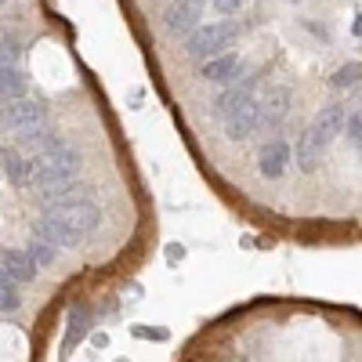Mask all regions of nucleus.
I'll return each instance as SVG.
<instances>
[{
    "mask_svg": "<svg viewBox=\"0 0 362 362\" xmlns=\"http://www.w3.org/2000/svg\"><path fill=\"white\" fill-rule=\"evenodd\" d=\"M15 148H29V153H37V156H47V153H54V148H62L66 141L58 138L47 124L44 127H29V131H18L15 134Z\"/></svg>",
    "mask_w": 362,
    "mask_h": 362,
    "instance_id": "obj_10",
    "label": "nucleus"
},
{
    "mask_svg": "<svg viewBox=\"0 0 362 362\" xmlns=\"http://www.w3.org/2000/svg\"><path fill=\"white\" fill-rule=\"evenodd\" d=\"M22 95H25V76L4 66V102H22Z\"/></svg>",
    "mask_w": 362,
    "mask_h": 362,
    "instance_id": "obj_17",
    "label": "nucleus"
},
{
    "mask_svg": "<svg viewBox=\"0 0 362 362\" xmlns=\"http://www.w3.org/2000/svg\"><path fill=\"white\" fill-rule=\"evenodd\" d=\"M290 112V87H272L264 102H261V127H276L283 124Z\"/></svg>",
    "mask_w": 362,
    "mask_h": 362,
    "instance_id": "obj_12",
    "label": "nucleus"
},
{
    "mask_svg": "<svg viewBox=\"0 0 362 362\" xmlns=\"http://www.w3.org/2000/svg\"><path fill=\"white\" fill-rule=\"evenodd\" d=\"M351 33H355V37H362V11H358V15H355V22H351Z\"/></svg>",
    "mask_w": 362,
    "mask_h": 362,
    "instance_id": "obj_25",
    "label": "nucleus"
},
{
    "mask_svg": "<svg viewBox=\"0 0 362 362\" xmlns=\"http://www.w3.org/2000/svg\"><path fill=\"white\" fill-rule=\"evenodd\" d=\"M250 90H254V76H243V80L228 83L221 95H218V102H214V116H218V119H228L239 105L250 102Z\"/></svg>",
    "mask_w": 362,
    "mask_h": 362,
    "instance_id": "obj_8",
    "label": "nucleus"
},
{
    "mask_svg": "<svg viewBox=\"0 0 362 362\" xmlns=\"http://www.w3.org/2000/svg\"><path fill=\"white\" fill-rule=\"evenodd\" d=\"M199 76L210 80V83H225V87L235 83V80H239V54L225 51V54H218V58H210V62L199 66Z\"/></svg>",
    "mask_w": 362,
    "mask_h": 362,
    "instance_id": "obj_11",
    "label": "nucleus"
},
{
    "mask_svg": "<svg viewBox=\"0 0 362 362\" xmlns=\"http://www.w3.org/2000/svg\"><path fill=\"white\" fill-rule=\"evenodd\" d=\"M18 283L11 279V276H0V312L4 315H11V312H18Z\"/></svg>",
    "mask_w": 362,
    "mask_h": 362,
    "instance_id": "obj_16",
    "label": "nucleus"
},
{
    "mask_svg": "<svg viewBox=\"0 0 362 362\" xmlns=\"http://www.w3.org/2000/svg\"><path fill=\"white\" fill-rule=\"evenodd\" d=\"M47 124V109L40 102H8L4 105V127L11 134L29 131V127H44Z\"/></svg>",
    "mask_w": 362,
    "mask_h": 362,
    "instance_id": "obj_4",
    "label": "nucleus"
},
{
    "mask_svg": "<svg viewBox=\"0 0 362 362\" xmlns=\"http://www.w3.org/2000/svg\"><path fill=\"white\" fill-rule=\"evenodd\" d=\"M29 257H33L40 268H51L54 264V257H58V247H51V243H44V239H29Z\"/></svg>",
    "mask_w": 362,
    "mask_h": 362,
    "instance_id": "obj_19",
    "label": "nucleus"
},
{
    "mask_svg": "<svg viewBox=\"0 0 362 362\" xmlns=\"http://www.w3.org/2000/svg\"><path fill=\"white\" fill-rule=\"evenodd\" d=\"M344 134H348L351 148H358V153H362V112H351V116H348V124H344Z\"/></svg>",
    "mask_w": 362,
    "mask_h": 362,
    "instance_id": "obj_21",
    "label": "nucleus"
},
{
    "mask_svg": "<svg viewBox=\"0 0 362 362\" xmlns=\"http://www.w3.org/2000/svg\"><path fill=\"white\" fill-rule=\"evenodd\" d=\"M203 4H206V0H174V4L167 8V15H163L167 33H174V37H192L196 29H199Z\"/></svg>",
    "mask_w": 362,
    "mask_h": 362,
    "instance_id": "obj_3",
    "label": "nucleus"
},
{
    "mask_svg": "<svg viewBox=\"0 0 362 362\" xmlns=\"http://www.w3.org/2000/svg\"><path fill=\"white\" fill-rule=\"evenodd\" d=\"M40 264L29 257V250H4V276H11L15 283H33Z\"/></svg>",
    "mask_w": 362,
    "mask_h": 362,
    "instance_id": "obj_13",
    "label": "nucleus"
},
{
    "mask_svg": "<svg viewBox=\"0 0 362 362\" xmlns=\"http://www.w3.org/2000/svg\"><path fill=\"white\" fill-rule=\"evenodd\" d=\"M290 156H293V153H290L286 141H279V138L264 141L261 153H257V170H261V177H268V181L283 177V170L290 167Z\"/></svg>",
    "mask_w": 362,
    "mask_h": 362,
    "instance_id": "obj_6",
    "label": "nucleus"
},
{
    "mask_svg": "<svg viewBox=\"0 0 362 362\" xmlns=\"http://www.w3.org/2000/svg\"><path fill=\"white\" fill-rule=\"evenodd\" d=\"M33 239H44V243H51V247H58V250L83 243V235H80V232H73L69 225L54 221V218H40V221L33 225Z\"/></svg>",
    "mask_w": 362,
    "mask_h": 362,
    "instance_id": "obj_9",
    "label": "nucleus"
},
{
    "mask_svg": "<svg viewBox=\"0 0 362 362\" xmlns=\"http://www.w3.org/2000/svg\"><path fill=\"white\" fill-rule=\"evenodd\" d=\"M344 124H348V112H344V105H326L315 119H312V127H308V134L315 138V145L319 148H326L329 141H334L341 131H344Z\"/></svg>",
    "mask_w": 362,
    "mask_h": 362,
    "instance_id": "obj_5",
    "label": "nucleus"
},
{
    "mask_svg": "<svg viewBox=\"0 0 362 362\" xmlns=\"http://www.w3.org/2000/svg\"><path fill=\"white\" fill-rule=\"evenodd\" d=\"M358 80H362V62H344L334 76H329V87L344 90V87H351V83H358Z\"/></svg>",
    "mask_w": 362,
    "mask_h": 362,
    "instance_id": "obj_18",
    "label": "nucleus"
},
{
    "mask_svg": "<svg viewBox=\"0 0 362 362\" xmlns=\"http://www.w3.org/2000/svg\"><path fill=\"white\" fill-rule=\"evenodd\" d=\"M131 334L134 337H145V341H167L170 329H163V326H131Z\"/></svg>",
    "mask_w": 362,
    "mask_h": 362,
    "instance_id": "obj_22",
    "label": "nucleus"
},
{
    "mask_svg": "<svg viewBox=\"0 0 362 362\" xmlns=\"http://www.w3.org/2000/svg\"><path fill=\"white\" fill-rule=\"evenodd\" d=\"M221 124H225V134H228L232 141H243L247 134H254V131L261 127V105L250 98L247 105H239L228 119H221Z\"/></svg>",
    "mask_w": 362,
    "mask_h": 362,
    "instance_id": "obj_7",
    "label": "nucleus"
},
{
    "mask_svg": "<svg viewBox=\"0 0 362 362\" xmlns=\"http://www.w3.org/2000/svg\"><path fill=\"white\" fill-rule=\"evenodd\" d=\"M181 254H185V250H181V247H177V243H170V247H167V257H170V261H177V257H181Z\"/></svg>",
    "mask_w": 362,
    "mask_h": 362,
    "instance_id": "obj_24",
    "label": "nucleus"
},
{
    "mask_svg": "<svg viewBox=\"0 0 362 362\" xmlns=\"http://www.w3.org/2000/svg\"><path fill=\"white\" fill-rule=\"evenodd\" d=\"M87 322H90V315H87L83 308H76V312L69 315V329H66V348H73V344L80 341V334L87 329Z\"/></svg>",
    "mask_w": 362,
    "mask_h": 362,
    "instance_id": "obj_20",
    "label": "nucleus"
},
{
    "mask_svg": "<svg viewBox=\"0 0 362 362\" xmlns=\"http://www.w3.org/2000/svg\"><path fill=\"white\" fill-rule=\"evenodd\" d=\"M214 8H218L221 15H235V11H239V0H214Z\"/></svg>",
    "mask_w": 362,
    "mask_h": 362,
    "instance_id": "obj_23",
    "label": "nucleus"
},
{
    "mask_svg": "<svg viewBox=\"0 0 362 362\" xmlns=\"http://www.w3.org/2000/svg\"><path fill=\"white\" fill-rule=\"evenodd\" d=\"M0 167H4V177H11L15 185H22V177H25V160L18 148H8L4 145V153H0Z\"/></svg>",
    "mask_w": 362,
    "mask_h": 362,
    "instance_id": "obj_15",
    "label": "nucleus"
},
{
    "mask_svg": "<svg viewBox=\"0 0 362 362\" xmlns=\"http://www.w3.org/2000/svg\"><path fill=\"white\" fill-rule=\"evenodd\" d=\"M235 37H239V22H210V25H199L185 40V51H189V58H196V62H203V58L210 62V51H221Z\"/></svg>",
    "mask_w": 362,
    "mask_h": 362,
    "instance_id": "obj_1",
    "label": "nucleus"
},
{
    "mask_svg": "<svg viewBox=\"0 0 362 362\" xmlns=\"http://www.w3.org/2000/svg\"><path fill=\"white\" fill-rule=\"evenodd\" d=\"M293 160H297V167L305 170V174H315L319 170V160H322V148L315 145V138L305 131L297 138V145H293Z\"/></svg>",
    "mask_w": 362,
    "mask_h": 362,
    "instance_id": "obj_14",
    "label": "nucleus"
},
{
    "mask_svg": "<svg viewBox=\"0 0 362 362\" xmlns=\"http://www.w3.org/2000/svg\"><path fill=\"white\" fill-rule=\"evenodd\" d=\"M44 218L62 221V225H69L73 232H80V235L87 239L90 232L102 225V210H98L95 203H62V206H47Z\"/></svg>",
    "mask_w": 362,
    "mask_h": 362,
    "instance_id": "obj_2",
    "label": "nucleus"
}]
</instances>
